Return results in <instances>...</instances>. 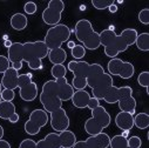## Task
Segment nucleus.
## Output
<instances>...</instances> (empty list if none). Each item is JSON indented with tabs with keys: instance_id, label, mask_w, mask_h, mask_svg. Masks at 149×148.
I'll return each mask as SVG.
<instances>
[{
	"instance_id": "nucleus-8",
	"label": "nucleus",
	"mask_w": 149,
	"mask_h": 148,
	"mask_svg": "<svg viewBox=\"0 0 149 148\" xmlns=\"http://www.w3.org/2000/svg\"><path fill=\"white\" fill-rule=\"evenodd\" d=\"M70 34H72V31L67 25L58 24V25L48 28V31L45 35L44 43L46 44L48 50L59 48L62 46L63 43H67L69 40Z\"/></svg>"
},
{
	"instance_id": "nucleus-10",
	"label": "nucleus",
	"mask_w": 149,
	"mask_h": 148,
	"mask_svg": "<svg viewBox=\"0 0 149 148\" xmlns=\"http://www.w3.org/2000/svg\"><path fill=\"white\" fill-rule=\"evenodd\" d=\"M48 124V113L44 109H34L29 114V119L25 122V132L28 135H36L42 127Z\"/></svg>"
},
{
	"instance_id": "nucleus-47",
	"label": "nucleus",
	"mask_w": 149,
	"mask_h": 148,
	"mask_svg": "<svg viewBox=\"0 0 149 148\" xmlns=\"http://www.w3.org/2000/svg\"><path fill=\"white\" fill-rule=\"evenodd\" d=\"M12 44H13V43H11L10 40H6V41H5V46H6L7 48H8V47H10V46H11Z\"/></svg>"
},
{
	"instance_id": "nucleus-25",
	"label": "nucleus",
	"mask_w": 149,
	"mask_h": 148,
	"mask_svg": "<svg viewBox=\"0 0 149 148\" xmlns=\"http://www.w3.org/2000/svg\"><path fill=\"white\" fill-rule=\"evenodd\" d=\"M135 45L140 51L148 52L149 51V33L144 32V33L139 34L135 41Z\"/></svg>"
},
{
	"instance_id": "nucleus-15",
	"label": "nucleus",
	"mask_w": 149,
	"mask_h": 148,
	"mask_svg": "<svg viewBox=\"0 0 149 148\" xmlns=\"http://www.w3.org/2000/svg\"><path fill=\"white\" fill-rule=\"evenodd\" d=\"M89 65L87 61H81V60H72L67 65V69L73 73L74 78H84L87 79L88 72H89Z\"/></svg>"
},
{
	"instance_id": "nucleus-17",
	"label": "nucleus",
	"mask_w": 149,
	"mask_h": 148,
	"mask_svg": "<svg viewBox=\"0 0 149 148\" xmlns=\"http://www.w3.org/2000/svg\"><path fill=\"white\" fill-rule=\"evenodd\" d=\"M18 79H19V73L18 71H15L14 68L10 67L4 74L1 78V86L6 89H12L14 91L15 88H18Z\"/></svg>"
},
{
	"instance_id": "nucleus-2",
	"label": "nucleus",
	"mask_w": 149,
	"mask_h": 148,
	"mask_svg": "<svg viewBox=\"0 0 149 148\" xmlns=\"http://www.w3.org/2000/svg\"><path fill=\"white\" fill-rule=\"evenodd\" d=\"M137 31L135 28H126L121 34H116L113 29H103L99 33L100 44L104 47V54L109 58H116L120 53L128 50L129 46L134 45L137 38Z\"/></svg>"
},
{
	"instance_id": "nucleus-39",
	"label": "nucleus",
	"mask_w": 149,
	"mask_h": 148,
	"mask_svg": "<svg viewBox=\"0 0 149 148\" xmlns=\"http://www.w3.org/2000/svg\"><path fill=\"white\" fill-rule=\"evenodd\" d=\"M97 106H100V100H97L96 98H91V100H89V102H88V106H87V108H89L91 110L92 109H94V108H96Z\"/></svg>"
},
{
	"instance_id": "nucleus-4",
	"label": "nucleus",
	"mask_w": 149,
	"mask_h": 148,
	"mask_svg": "<svg viewBox=\"0 0 149 148\" xmlns=\"http://www.w3.org/2000/svg\"><path fill=\"white\" fill-rule=\"evenodd\" d=\"M74 33H75L77 39L82 44L86 50L95 51L101 46L99 33L94 31L92 22L87 19H80L75 24Z\"/></svg>"
},
{
	"instance_id": "nucleus-13",
	"label": "nucleus",
	"mask_w": 149,
	"mask_h": 148,
	"mask_svg": "<svg viewBox=\"0 0 149 148\" xmlns=\"http://www.w3.org/2000/svg\"><path fill=\"white\" fill-rule=\"evenodd\" d=\"M51 114V118H49V122H51V127L60 133V132H63V131H67L68 127H69V118L66 113V110L61 107L54 112L49 113Z\"/></svg>"
},
{
	"instance_id": "nucleus-34",
	"label": "nucleus",
	"mask_w": 149,
	"mask_h": 148,
	"mask_svg": "<svg viewBox=\"0 0 149 148\" xmlns=\"http://www.w3.org/2000/svg\"><path fill=\"white\" fill-rule=\"evenodd\" d=\"M11 67V62L7 57L0 55V74H4Z\"/></svg>"
},
{
	"instance_id": "nucleus-11",
	"label": "nucleus",
	"mask_w": 149,
	"mask_h": 148,
	"mask_svg": "<svg viewBox=\"0 0 149 148\" xmlns=\"http://www.w3.org/2000/svg\"><path fill=\"white\" fill-rule=\"evenodd\" d=\"M108 74L110 75H118L122 79H130L135 74V67L132 62L123 61L119 58L110 59L107 65Z\"/></svg>"
},
{
	"instance_id": "nucleus-7",
	"label": "nucleus",
	"mask_w": 149,
	"mask_h": 148,
	"mask_svg": "<svg viewBox=\"0 0 149 148\" xmlns=\"http://www.w3.org/2000/svg\"><path fill=\"white\" fill-rule=\"evenodd\" d=\"M111 122L110 114L103 106H97L96 108L92 109V118L86 120L85 122V131L89 135H95L102 133L104 128H107Z\"/></svg>"
},
{
	"instance_id": "nucleus-33",
	"label": "nucleus",
	"mask_w": 149,
	"mask_h": 148,
	"mask_svg": "<svg viewBox=\"0 0 149 148\" xmlns=\"http://www.w3.org/2000/svg\"><path fill=\"white\" fill-rule=\"evenodd\" d=\"M14 98H15V93H14V91H12V89H6V88H4L3 91H1V101H13L14 100Z\"/></svg>"
},
{
	"instance_id": "nucleus-49",
	"label": "nucleus",
	"mask_w": 149,
	"mask_h": 148,
	"mask_svg": "<svg viewBox=\"0 0 149 148\" xmlns=\"http://www.w3.org/2000/svg\"><path fill=\"white\" fill-rule=\"evenodd\" d=\"M61 148H66V147H61Z\"/></svg>"
},
{
	"instance_id": "nucleus-12",
	"label": "nucleus",
	"mask_w": 149,
	"mask_h": 148,
	"mask_svg": "<svg viewBox=\"0 0 149 148\" xmlns=\"http://www.w3.org/2000/svg\"><path fill=\"white\" fill-rule=\"evenodd\" d=\"M65 10V3L62 0H51L48 6L42 12V20L46 25L55 26L61 20V14Z\"/></svg>"
},
{
	"instance_id": "nucleus-46",
	"label": "nucleus",
	"mask_w": 149,
	"mask_h": 148,
	"mask_svg": "<svg viewBox=\"0 0 149 148\" xmlns=\"http://www.w3.org/2000/svg\"><path fill=\"white\" fill-rule=\"evenodd\" d=\"M3 136H4V128L1 125H0V140L3 139Z\"/></svg>"
},
{
	"instance_id": "nucleus-44",
	"label": "nucleus",
	"mask_w": 149,
	"mask_h": 148,
	"mask_svg": "<svg viewBox=\"0 0 149 148\" xmlns=\"http://www.w3.org/2000/svg\"><path fill=\"white\" fill-rule=\"evenodd\" d=\"M108 10H109L110 13H116V12H118V6H116L115 4H111V5L108 7Z\"/></svg>"
},
{
	"instance_id": "nucleus-19",
	"label": "nucleus",
	"mask_w": 149,
	"mask_h": 148,
	"mask_svg": "<svg viewBox=\"0 0 149 148\" xmlns=\"http://www.w3.org/2000/svg\"><path fill=\"white\" fill-rule=\"evenodd\" d=\"M56 84H58V88H59V95H60V99L61 101H68L72 99L73 94H74V88L72 87V85L68 84L67 79L66 78H61V79H58L55 80Z\"/></svg>"
},
{
	"instance_id": "nucleus-30",
	"label": "nucleus",
	"mask_w": 149,
	"mask_h": 148,
	"mask_svg": "<svg viewBox=\"0 0 149 148\" xmlns=\"http://www.w3.org/2000/svg\"><path fill=\"white\" fill-rule=\"evenodd\" d=\"M137 82L141 87H144L147 89V93H149V73L146 71V72H141L137 77Z\"/></svg>"
},
{
	"instance_id": "nucleus-29",
	"label": "nucleus",
	"mask_w": 149,
	"mask_h": 148,
	"mask_svg": "<svg viewBox=\"0 0 149 148\" xmlns=\"http://www.w3.org/2000/svg\"><path fill=\"white\" fill-rule=\"evenodd\" d=\"M70 51H72V57L75 60H80L86 55V48L82 45H75Z\"/></svg>"
},
{
	"instance_id": "nucleus-14",
	"label": "nucleus",
	"mask_w": 149,
	"mask_h": 148,
	"mask_svg": "<svg viewBox=\"0 0 149 148\" xmlns=\"http://www.w3.org/2000/svg\"><path fill=\"white\" fill-rule=\"evenodd\" d=\"M133 95V88L130 86H122V87H116V86H111L109 91L106 93L103 100L107 103H115L119 102L120 100Z\"/></svg>"
},
{
	"instance_id": "nucleus-42",
	"label": "nucleus",
	"mask_w": 149,
	"mask_h": 148,
	"mask_svg": "<svg viewBox=\"0 0 149 148\" xmlns=\"http://www.w3.org/2000/svg\"><path fill=\"white\" fill-rule=\"evenodd\" d=\"M0 148H12V147H11V143L8 141L1 139L0 140Z\"/></svg>"
},
{
	"instance_id": "nucleus-16",
	"label": "nucleus",
	"mask_w": 149,
	"mask_h": 148,
	"mask_svg": "<svg viewBox=\"0 0 149 148\" xmlns=\"http://www.w3.org/2000/svg\"><path fill=\"white\" fill-rule=\"evenodd\" d=\"M88 148H108L110 143V138L106 133H99L95 135H89L85 140Z\"/></svg>"
},
{
	"instance_id": "nucleus-48",
	"label": "nucleus",
	"mask_w": 149,
	"mask_h": 148,
	"mask_svg": "<svg viewBox=\"0 0 149 148\" xmlns=\"http://www.w3.org/2000/svg\"><path fill=\"white\" fill-rule=\"evenodd\" d=\"M1 84H0V102H1Z\"/></svg>"
},
{
	"instance_id": "nucleus-20",
	"label": "nucleus",
	"mask_w": 149,
	"mask_h": 148,
	"mask_svg": "<svg viewBox=\"0 0 149 148\" xmlns=\"http://www.w3.org/2000/svg\"><path fill=\"white\" fill-rule=\"evenodd\" d=\"M91 94L88 92H86L85 89L82 91H75L72 96V103L74 105V107H77V108H86L88 106V102L91 100Z\"/></svg>"
},
{
	"instance_id": "nucleus-21",
	"label": "nucleus",
	"mask_w": 149,
	"mask_h": 148,
	"mask_svg": "<svg viewBox=\"0 0 149 148\" xmlns=\"http://www.w3.org/2000/svg\"><path fill=\"white\" fill-rule=\"evenodd\" d=\"M48 60L53 65H63V62L67 60V53H66V51L62 47L49 50Z\"/></svg>"
},
{
	"instance_id": "nucleus-6",
	"label": "nucleus",
	"mask_w": 149,
	"mask_h": 148,
	"mask_svg": "<svg viewBox=\"0 0 149 148\" xmlns=\"http://www.w3.org/2000/svg\"><path fill=\"white\" fill-rule=\"evenodd\" d=\"M77 142V136L72 131H63L60 133H49L42 140L36 142V148H72Z\"/></svg>"
},
{
	"instance_id": "nucleus-38",
	"label": "nucleus",
	"mask_w": 149,
	"mask_h": 148,
	"mask_svg": "<svg viewBox=\"0 0 149 148\" xmlns=\"http://www.w3.org/2000/svg\"><path fill=\"white\" fill-rule=\"evenodd\" d=\"M19 148H36V142L32 139H25L20 142Z\"/></svg>"
},
{
	"instance_id": "nucleus-23",
	"label": "nucleus",
	"mask_w": 149,
	"mask_h": 148,
	"mask_svg": "<svg viewBox=\"0 0 149 148\" xmlns=\"http://www.w3.org/2000/svg\"><path fill=\"white\" fill-rule=\"evenodd\" d=\"M28 25L27 17L22 13H14L11 17V27L15 31H24Z\"/></svg>"
},
{
	"instance_id": "nucleus-27",
	"label": "nucleus",
	"mask_w": 149,
	"mask_h": 148,
	"mask_svg": "<svg viewBox=\"0 0 149 148\" xmlns=\"http://www.w3.org/2000/svg\"><path fill=\"white\" fill-rule=\"evenodd\" d=\"M110 148H132L128 146L127 142V138H123L121 134L120 135H115L113 138H110V143H109Z\"/></svg>"
},
{
	"instance_id": "nucleus-3",
	"label": "nucleus",
	"mask_w": 149,
	"mask_h": 148,
	"mask_svg": "<svg viewBox=\"0 0 149 148\" xmlns=\"http://www.w3.org/2000/svg\"><path fill=\"white\" fill-rule=\"evenodd\" d=\"M114 85L113 77L106 73L100 64L89 65V72L87 75V86L92 88L93 98L103 100L106 93Z\"/></svg>"
},
{
	"instance_id": "nucleus-9",
	"label": "nucleus",
	"mask_w": 149,
	"mask_h": 148,
	"mask_svg": "<svg viewBox=\"0 0 149 148\" xmlns=\"http://www.w3.org/2000/svg\"><path fill=\"white\" fill-rule=\"evenodd\" d=\"M32 74L31 73H25V74H20L19 79H18V87H19V95L20 99L26 101V102H31L34 101L39 94L38 91V86L35 82L32 81Z\"/></svg>"
},
{
	"instance_id": "nucleus-18",
	"label": "nucleus",
	"mask_w": 149,
	"mask_h": 148,
	"mask_svg": "<svg viewBox=\"0 0 149 148\" xmlns=\"http://www.w3.org/2000/svg\"><path fill=\"white\" fill-rule=\"evenodd\" d=\"M115 125L121 131H130L134 127V115L126 112H120L115 117Z\"/></svg>"
},
{
	"instance_id": "nucleus-36",
	"label": "nucleus",
	"mask_w": 149,
	"mask_h": 148,
	"mask_svg": "<svg viewBox=\"0 0 149 148\" xmlns=\"http://www.w3.org/2000/svg\"><path fill=\"white\" fill-rule=\"evenodd\" d=\"M36 10H38V6H36V4L35 3H33V1H28V3H26L25 4V6H24V11H25V13L26 14H34L35 12H36Z\"/></svg>"
},
{
	"instance_id": "nucleus-28",
	"label": "nucleus",
	"mask_w": 149,
	"mask_h": 148,
	"mask_svg": "<svg viewBox=\"0 0 149 148\" xmlns=\"http://www.w3.org/2000/svg\"><path fill=\"white\" fill-rule=\"evenodd\" d=\"M66 73H67V68L65 65H53L51 69V74L53 75L54 80L66 78Z\"/></svg>"
},
{
	"instance_id": "nucleus-35",
	"label": "nucleus",
	"mask_w": 149,
	"mask_h": 148,
	"mask_svg": "<svg viewBox=\"0 0 149 148\" xmlns=\"http://www.w3.org/2000/svg\"><path fill=\"white\" fill-rule=\"evenodd\" d=\"M127 142H128V146L132 148H141V146H142V140L136 135L127 139Z\"/></svg>"
},
{
	"instance_id": "nucleus-1",
	"label": "nucleus",
	"mask_w": 149,
	"mask_h": 148,
	"mask_svg": "<svg viewBox=\"0 0 149 148\" xmlns=\"http://www.w3.org/2000/svg\"><path fill=\"white\" fill-rule=\"evenodd\" d=\"M49 53L48 47L44 41H28V43H13L7 48V58L11 64L27 62L28 67L33 71L42 68V59L47 58Z\"/></svg>"
},
{
	"instance_id": "nucleus-41",
	"label": "nucleus",
	"mask_w": 149,
	"mask_h": 148,
	"mask_svg": "<svg viewBox=\"0 0 149 148\" xmlns=\"http://www.w3.org/2000/svg\"><path fill=\"white\" fill-rule=\"evenodd\" d=\"M19 119H20V117H19V114L15 112V113H14V114L8 119V121H10L11 124H17V122L19 121Z\"/></svg>"
},
{
	"instance_id": "nucleus-40",
	"label": "nucleus",
	"mask_w": 149,
	"mask_h": 148,
	"mask_svg": "<svg viewBox=\"0 0 149 148\" xmlns=\"http://www.w3.org/2000/svg\"><path fill=\"white\" fill-rule=\"evenodd\" d=\"M72 148H88L85 141H77Z\"/></svg>"
},
{
	"instance_id": "nucleus-43",
	"label": "nucleus",
	"mask_w": 149,
	"mask_h": 148,
	"mask_svg": "<svg viewBox=\"0 0 149 148\" xmlns=\"http://www.w3.org/2000/svg\"><path fill=\"white\" fill-rule=\"evenodd\" d=\"M11 65H12L11 67H12V68H14V69H15V71H18V72L22 68V62H14V64H11Z\"/></svg>"
},
{
	"instance_id": "nucleus-45",
	"label": "nucleus",
	"mask_w": 149,
	"mask_h": 148,
	"mask_svg": "<svg viewBox=\"0 0 149 148\" xmlns=\"http://www.w3.org/2000/svg\"><path fill=\"white\" fill-rule=\"evenodd\" d=\"M75 45H77V44L74 43V41H72V40H68V41H67V47L70 48V50H72L74 46H75Z\"/></svg>"
},
{
	"instance_id": "nucleus-26",
	"label": "nucleus",
	"mask_w": 149,
	"mask_h": 148,
	"mask_svg": "<svg viewBox=\"0 0 149 148\" xmlns=\"http://www.w3.org/2000/svg\"><path fill=\"white\" fill-rule=\"evenodd\" d=\"M134 126L139 129H147L149 126V115L147 113H139L134 117Z\"/></svg>"
},
{
	"instance_id": "nucleus-37",
	"label": "nucleus",
	"mask_w": 149,
	"mask_h": 148,
	"mask_svg": "<svg viewBox=\"0 0 149 148\" xmlns=\"http://www.w3.org/2000/svg\"><path fill=\"white\" fill-rule=\"evenodd\" d=\"M139 20L143 25H148L149 24V10L148 8H144L142 11H140V13H139Z\"/></svg>"
},
{
	"instance_id": "nucleus-24",
	"label": "nucleus",
	"mask_w": 149,
	"mask_h": 148,
	"mask_svg": "<svg viewBox=\"0 0 149 148\" xmlns=\"http://www.w3.org/2000/svg\"><path fill=\"white\" fill-rule=\"evenodd\" d=\"M15 113V105L11 101L0 102V119L8 120Z\"/></svg>"
},
{
	"instance_id": "nucleus-31",
	"label": "nucleus",
	"mask_w": 149,
	"mask_h": 148,
	"mask_svg": "<svg viewBox=\"0 0 149 148\" xmlns=\"http://www.w3.org/2000/svg\"><path fill=\"white\" fill-rule=\"evenodd\" d=\"M72 87L77 91H82L87 87V79L84 78H73L72 80Z\"/></svg>"
},
{
	"instance_id": "nucleus-32",
	"label": "nucleus",
	"mask_w": 149,
	"mask_h": 148,
	"mask_svg": "<svg viewBox=\"0 0 149 148\" xmlns=\"http://www.w3.org/2000/svg\"><path fill=\"white\" fill-rule=\"evenodd\" d=\"M111 4H114L111 0H92V5L96 10H106L108 8Z\"/></svg>"
},
{
	"instance_id": "nucleus-5",
	"label": "nucleus",
	"mask_w": 149,
	"mask_h": 148,
	"mask_svg": "<svg viewBox=\"0 0 149 148\" xmlns=\"http://www.w3.org/2000/svg\"><path fill=\"white\" fill-rule=\"evenodd\" d=\"M39 99L44 107V110H46L47 113H52L62 107V101L60 99L59 88L55 80H48L42 85Z\"/></svg>"
},
{
	"instance_id": "nucleus-22",
	"label": "nucleus",
	"mask_w": 149,
	"mask_h": 148,
	"mask_svg": "<svg viewBox=\"0 0 149 148\" xmlns=\"http://www.w3.org/2000/svg\"><path fill=\"white\" fill-rule=\"evenodd\" d=\"M119 108L121 109V112H126V113H129L132 115L135 114V110H136V100L133 95L130 96H127L122 100H120L119 102Z\"/></svg>"
}]
</instances>
